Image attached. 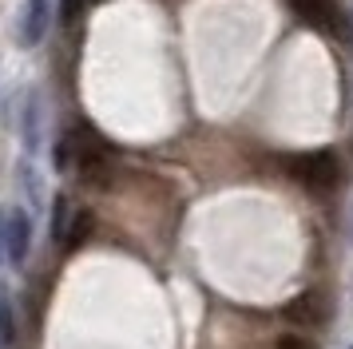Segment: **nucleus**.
<instances>
[{"instance_id":"1","label":"nucleus","mask_w":353,"mask_h":349,"mask_svg":"<svg viewBox=\"0 0 353 349\" xmlns=\"http://www.w3.org/2000/svg\"><path fill=\"white\" fill-rule=\"evenodd\" d=\"M72 171L80 174V183L99 187V190L112 183V151H108V143L99 139L96 131H88V127L76 131V167H72Z\"/></svg>"},{"instance_id":"2","label":"nucleus","mask_w":353,"mask_h":349,"mask_svg":"<svg viewBox=\"0 0 353 349\" xmlns=\"http://www.w3.org/2000/svg\"><path fill=\"white\" fill-rule=\"evenodd\" d=\"M286 171L310 190H334L341 179V163L334 151H305V155L286 159Z\"/></svg>"},{"instance_id":"3","label":"nucleus","mask_w":353,"mask_h":349,"mask_svg":"<svg viewBox=\"0 0 353 349\" xmlns=\"http://www.w3.org/2000/svg\"><path fill=\"white\" fill-rule=\"evenodd\" d=\"M290 12L310 28L325 32V36H345V24H341V12H337L334 0H290Z\"/></svg>"},{"instance_id":"4","label":"nucleus","mask_w":353,"mask_h":349,"mask_svg":"<svg viewBox=\"0 0 353 349\" xmlns=\"http://www.w3.org/2000/svg\"><path fill=\"white\" fill-rule=\"evenodd\" d=\"M28 246H32V219H28V210L12 206L8 210V262L12 266H24Z\"/></svg>"},{"instance_id":"5","label":"nucleus","mask_w":353,"mask_h":349,"mask_svg":"<svg viewBox=\"0 0 353 349\" xmlns=\"http://www.w3.org/2000/svg\"><path fill=\"white\" fill-rule=\"evenodd\" d=\"M48 32V0H28L24 4V16H20V44L36 48Z\"/></svg>"},{"instance_id":"6","label":"nucleus","mask_w":353,"mask_h":349,"mask_svg":"<svg viewBox=\"0 0 353 349\" xmlns=\"http://www.w3.org/2000/svg\"><path fill=\"white\" fill-rule=\"evenodd\" d=\"M92 230H96L92 210H76V215H72V226H68V235H64V242H60V246H64V250H80L83 238L92 235Z\"/></svg>"},{"instance_id":"7","label":"nucleus","mask_w":353,"mask_h":349,"mask_svg":"<svg viewBox=\"0 0 353 349\" xmlns=\"http://www.w3.org/2000/svg\"><path fill=\"white\" fill-rule=\"evenodd\" d=\"M17 337V314H12V294L8 286H0V346H12Z\"/></svg>"},{"instance_id":"8","label":"nucleus","mask_w":353,"mask_h":349,"mask_svg":"<svg viewBox=\"0 0 353 349\" xmlns=\"http://www.w3.org/2000/svg\"><path fill=\"white\" fill-rule=\"evenodd\" d=\"M286 317H294V321H318L321 310H318V298H314V290H305L302 298H294L286 306Z\"/></svg>"},{"instance_id":"9","label":"nucleus","mask_w":353,"mask_h":349,"mask_svg":"<svg viewBox=\"0 0 353 349\" xmlns=\"http://www.w3.org/2000/svg\"><path fill=\"white\" fill-rule=\"evenodd\" d=\"M72 203H68L64 195H56V203H52V238L56 242H64V235H68V226H72Z\"/></svg>"},{"instance_id":"10","label":"nucleus","mask_w":353,"mask_h":349,"mask_svg":"<svg viewBox=\"0 0 353 349\" xmlns=\"http://www.w3.org/2000/svg\"><path fill=\"white\" fill-rule=\"evenodd\" d=\"M52 163H56V171H72V167H76V131H68V135L56 139Z\"/></svg>"},{"instance_id":"11","label":"nucleus","mask_w":353,"mask_h":349,"mask_svg":"<svg viewBox=\"0 0 353 349\" xmlns=\"http://www.w3.org/2000/svg\"><path fill=\"white\" fill-rule=\"evenodd\" d=\"M36 111H40V99H28V108H24V143H28V151H32L36 147V139H40V135H36Z\"/></svg>"},{"instance_id":"12","label":"nucleus","mask_w":353,"mask_h":349,"mask_svg":"<svg viewBox=\"0 0 353 349\" xmlns=\"http://www.w3.org/2000/svg\"><path fill=\"white\" fill-rule=\"evenodd\" d=\"M83 12V0H60V28H72Z\"/></svg>"},{"instance_id":"13","label":"nucleus","mask_w":353,"mask_h":349,"mask_svg":"<svg viewBox=\"0 0 353 349\" xmlns=\"http://www.w3.org/2000/svg\"><path fill=\"white\" fill-rule=\"evenodd\" d=\"M278 349H314L305 337H298V333H286V337H278Z\"/></svg>"},{"instance_id":"14","label":"nucleus","mask_w":353,"mask_h":349,"mask_svg":"<svg viewBox=\"0 0 353 349\" xmlns=\"http://www.w3.org/2000/svg\"><path fill=\"white\" fill-rule=\"evenodd\" d=\"M8 258V210H0V262Z\"/></svg>"}]
</instances>
